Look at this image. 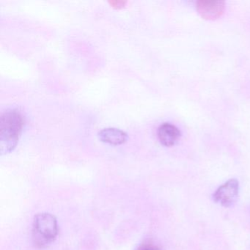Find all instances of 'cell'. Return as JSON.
I'll list each match as a JSON object with an SVG mask.
<instances>
[{"label":"cell","mask_w":250,"mask_h":250,"mask_svg":"<svg viewBox=\"0 0 250 250\" xmlns=\"http://www.w3.org/2000/svg\"><path fill=\"white\" fill-rule=\"evenodd\" d=\"M98 137L102 143L112 146H121L128 140V134L116 128H104L98 133Z\"/></svg>","instance_id":"obj_6"},{"label":"cell","mask_w":250,"mask_h":250,"mask_svg":"<svg viewBox=\"0 0 250 250\" xmlns=\"http://www.w3.org/2000/svg\"><path fill=\"white\" fill-rule=\"evenodd\" d=\"M58 221L54 215L49 213H38L33 224V240L39 248L50 245L58 237Z\"/></svg>","instance_id":"obj_2"},{"label":"cell","mask_w":250,"mask_h":250,"mask_svg":"<svg viewBox=\"0 0 250 250\" xmlns=\"http://www.w3.org/2000/svg\"><path fill=\"white\" fill-rule=\"evenodd\" d=\"M181 131L175 125L165 123L158 128V138L162 146L165 147L173 146L179 140Z\"/></svg>","instance_id":"obj_5"},{"label":"cell","mask_w":250,"mask_h":250,"mask_svg":"<svg viewBox=\"0 0 250 250\" xmlns=\"http://www.w3.org/2000/svg\"><path fill=\"white\" fill-rule=\"evenodd\" d=\"M140 250H161L159 247H155V246H147V247H143Z\"/></svg>","instance_id":"obj_7"},{"label":"cell","mask_w":250,"mask_h":250,"mask_svg":"<svg viewBox=\"0 0 250 250\" xmlns=\"http://www.w3.org/2000/svg\"><path fill=\"white\" fill-rule=\"evenodd\" d=\"M196 6L198 14L206 20H217L222 17L225 9V2L214 0H200Z\"/></svg>","instance_id":"obj_4"},{"label":"cell","mask_w":250,"mask_h":250,"mask_svg":"<svg viewBox=\"0 0 250 250\" xmlns=\"http://www.w3.org/2000/svg\"><path fill=\"white\" fill-rule=\"evenodd\" d=\"M239 191V183L236 179H229L222 184L213 194V199L225 208L231 207L236 201Z\"/></svg>","instance_id":"obj_3"},{"label":"cell","mask_w":250,"mask_h":250,"mask_svg":"<svg viewBox=\"0 0 250 250\" xmlns=\"http://www.w3.org/2000/svg\"><path fill=\"white\" fill-rule=\"evenodd\" d=\"M25 118L18 108H10L0 118V153L12 152L18 145L24 129Z\"/></svg>","instance_id":"obj_1"}]
</instances>
